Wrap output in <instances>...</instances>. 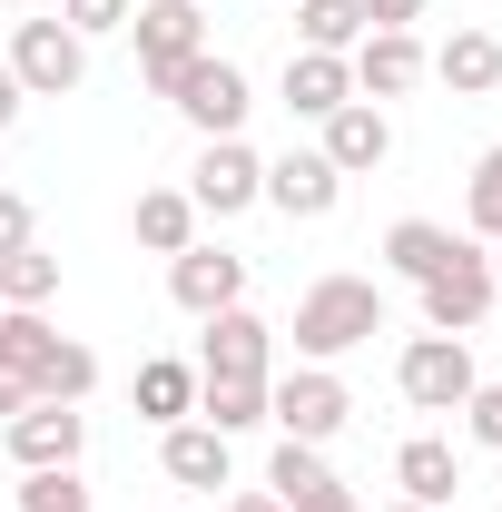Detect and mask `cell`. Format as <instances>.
Wrapping results in <instances>:
<instances>
[{"instance_id": "cell-10", "label": "cell", "mask_w": 502, "mask_h": 512, "mask_svg": "<svg viewBox=\"0 0 502 512\" xmlns=\"http://www.w3.org/2000/svg\"><path fill=\"white\" fill-rule=\"evenodd\" d=\"M168 296H178L197 325L227 316V306H247V256H227V247H178V256H168Z\"/></svg>"}, {"instance_id": "cell-8", "label": "cell", "mask_w": 502, "mask_h": 512, "mask_svg": "<svg viewBox=\"0 0 502 512\" xmlns=\"http://www.w3.org/2000/svg\"><path fill=\"white\" fill-rule=\"evenodd\" d=\"M394 384H404L414 414H463V394L483 375H473V345H463V335H414L404 365H394Z\"/></svg>"}, {"instance_id": "cell-7", "label": "cell", "mask_w": 502, "mask_h": 512, "mask_svg": "<svg viewBox=\"0 0 502 512\" xmlns=\"http://www.w3.org/2000/svg\"><path fill=\"white\" fill-rule=\"evenodd\" d=\"M493 296H502V286H493V256L463 237V247L424 276V325H434V335H473V325L493 316Z\"/></svg>"}, {"instance_id": "cell-35", "label": "cell", "mask_w": 502, "mask_h": 512, "mask_svg": "<svg viewBox=\"0 0 502 512\" xmlns=\"http://www.w3.org/2000/svg\"><path fill=\"white\" fill-rule=\"evenodd\" d=\"M227 512H286V503H276V493H237Z\"/></svg>"}, {"instance_id": "cell-1", "label": "cell", "mask_w": 502, "mask_h": 512, "mask_svg": "<svg viewBox=\"0 0 502 512\" xmlns=\"http://www.w3.org/2000/svg\"><path fill=\"white\" fill-rule=\"evenodd\" d=\"M0 365L30 384V404H89V384H99V355L30 306H0Z\"/></svg>"}, {"instance_id": "cell-37", "label": "cell", "mask_w": 502, "mask_h": 512, "mask_svg": "<svg viewBox=\"0 0 502 512\" xmlns=\"http://www.w3.org/2000/svg\"><path fill=\"white\" fill-rule=\"evenodd\" d=\"M493 286H502V237H493Z\"/></svg>"}, {"instance_id": "cell-14", "label": "cell", "mask_w": 502, "mask_h": 512, "mask_svg": "<svg viewBox=\"0 0 502 512\" xmlns=\"http://www.w3.org/2000/svg\"><path fill=\"white\" fill-rule=\"evenodd\" d=\"M276 365V325L247 316V306H227V316H207V345H197V375H266Z\"/></svg>"}, {"instance_id": "cell-3", "label": "cell", "mask_w": 502, "mask_h": 512, "mask_svg": "<svg viewBox=\"0 0 502 512\" xmlns=\"http://www.w3.org/2000/svg\"><path fill=\"white\" fill-rule=\"evenodd\" d=\"M345 414H355V394L335 365H296V375H266V424L286 434V444H335L345 434Z\"/></svg>"}, {"instance_id": "cell-15", "label": "cell", "mask_w": 502, "mask_h": 512, "mask_svg": "<svg viewBox=\"0 0 502 512\" xmlns=\"http://www.w3.org/2000/svg\"><path fill=\"white\" fill-rule=\"evenodd\" d=\"M325 128V158H335V178H365V168H384L394 158V119H384L375 99H345L335 119H315Z\"/></svg>"}, {"instance_id": "cell-18", "label": "cell", "mask_w": 502, "mask_h": 512, "mask_svg": "<svg viewBox=\"0 0 502 512\" xmlns=\"http://www.w3.org/2000/svg\"><path fill=\"white\" fill-rule=\"evenodd\" d=\"M197 424H217L227 444L266 424V375H197Z\"/></svg>"}, {"instance_id": "cell-36", "label": "cell", "mask_w": 502, "mask_h": 512, "mask_svg": "<svg viewBox=\"0 0 502 512\" xmlns=\"http://www.w3.org/2000/svg\"><path fill=\"white\" fill-rule=\"evenodd\" d=\"M384 512H434V503H384Z\"/></svg>"}, {"instance_id": "cell-24", "label": "cell", "mask_w": 502, "mask_h": 512, "mask_svg": "<svg viewBox=\"0 0 502 512\" xmlns=\"http://www.w3.org/2000/svg\"><path fill=\"white\" fill-rule=\"evenodd\" d=\"M50 296H60V256L40 247V237H30L20 256H0V306H30V316H40Z\"/></svg>"}, {"instance_id": "cell-29", "label": "cell", "mask_w": 502, "mask_h": 512, "mask_svg": "<svg viewBox=\"0 0 502 512\" xmlns=\"http://www.w3.org/2000/svg\"><path fill=\"white\" fill-rule=\"evenodd\" d=\"M60 20L79 40H99V30H128V0H60Z\"/></svg>"}, {"instance_id": "cell-30", "label": "cell", "mask_w": 502, "mask_h": 512, "mask_svg": "<svg viewBox=\"0 0 502 512\" xmlns=\"http://www.w3.org/2000/svg\"><path fill=\"white\" fill-rule=\"evenodd\" d=\"M20 247H30V197L0 188V256H20Z\"/></svg>"}, {"instance_id": "cell-17", "label": "cell", "mask_w": 502, "mask_h": 512, "mask_svg": "<svg viewBox=\"0 0 502 512\" xmlns=\"http://www.w3.org/2000/svg\"><path fill=\"white\" fill-rule=\"evenodd\" d=\"M345 99H355V69L335 60V50H296L286 60V109L296 119H335Z\"/></svg>"}, {"instance_id": "cell-33", "label": "cell", "mask_w": 502, "mask_h": 512, "mask_svg": "<svg viewBox=\"0 0 502 512\" xmlns=\"http://www.w3.org/2000/svg\"><path fill=\"white\" fill-rule=\"evenodd\" d=\"M20 404H30V384H20V375H10V365H0V424H10Z\"/></svg>"}, {"instance_id": "cell-9", "label": "cell", "mask_w": 502, "mask_h": 512, "mask_svg": "<svg viewBox=\"0 0 502 512\" xmlns=\"http://www.w3.org/2000/svg\"><path fill=\"white\" fill-rule=\"evenodd\" d=\"M266 197V158H256L247 138H207L188 168V207L197 217H237V207H256Z\"/></svg>"}, {"instance_id": "cell-2", "label": "cell", "mask_w": 502, "mask_h": 512, "mask_svg": "<svg viewBox=\"0 0 502 512\" xmlns=\"http://www.w3.org/2000/svg\"><path fill=\"white\" fill-rule=\"evenodd\" d=\"M296 355L306 365H335V355H355V345H375L384 335V286L375 276H315L306 296H296Z\"/></svg>"}, {"instance_id": "cell-13", "label": "cell", "mask_w": 502, "mask_h": 512, "mask_svg": "<svg viewBox=\"0 0 502 512\" xmlns=\"http://www.w3.org/2000/svg\"><path fill=\"white\" fill-rule=\"evenodd\" d=\"M345 69H355V99H404V89H414V79H424V40H414V30H365V40H355V50H345Z\"/></svg>"}, {"instance_id": "cell-25", "label": "cell", "mask_w": 502, "mask_h": 512, "mask_svg": "<svg viewBox=\"0 0 502 512\" xmlns=\"http://www.w3.org/2000/svg\"><path fill=\"white\" fill-rule=\"evenodd\" d=\"M296 40H306V50H335V60H345V50L365 40V0H296Z\"/></svg>"}, {"instance_id": "cell-12", "label": "cell", "mask_w": 502, "mask_h": 512, "mask_svg": "<svg viewBox=\"0 0 502 512\" xmlns=\"http://www.w3.org/2000/svg\"><path fill=\"white\" fill-rule=\"evenodd\" d=\"M335 197H345V178H335L325 148H286V158H266V207H286L296 227L335 217Z\"/></svg>"}, {"instance_id": "cell-34", "label": "cell", "mask_w": 502, "mask_h": 512, "mask_svg": "<svg viewBox=\"0 0 502 512\" xmlns=\"http://www.w3.org/2000/svg\"><path fill=\"white\" fill-rule=\"evenodd\" d=\"M0 128H20V79H10V60H0Z\"/></svg>"}, {"instance_id": "cell-21", "label": "cell", "mask_w": 502, "mask_h": 512, "mask_svg": "<svg viewBox=\"0 0 502 512\" xmlns=\"http://www.w3.org/2000/svg\"><path fill=\"white\" fill-rule=\"evenodd\" d=\"M453 247H463V237H453V227H434V217H394V227H384V266H394V276H414V286H424Z\"/></svg>"}, {"instance_id": "cell-5", "label": "cell", "mask_w": 502, "mask_h": 512, "mask_svg": "<svg viewBox=\"0 0 502 512\" xmlns=\"http://www.w3.org/2000/svg\"><path fill=\"white\" fill-rule=\"evenodd\" d=\"M10 79H20V99H69L89 79V40L69 20H20L10 30Z\"/></svg>"}, {"instance_id": "cell-19", "label": "cell", "mask_w": 502, "mask_h": 512, "mask_svg": "<svg viewBox=\"0 0 502 512\" xmlns=\"http://www.w3.org/2000/svg\"><path fill=\"white\" fill-rule=\"evenodd\" d=\"M434 79L453 89V99H483V89H502V40L493 30H453L434 50Z\"/></svg>"}, {"instance_id": "cell-22", "label": "cell", "mask_w": 502, "mask_h": 512, "mask_svg": "<svg viewBox=\"0 0 502 512\" xmlns=\"http://www.w3.org/2000/svg\"><path fill=\"white\" fill-rule=\"evenodd\" d=\"M138 414H148V424H188L197 414V365L148 355V365H138Z\"/></svg>"}, {"instance_id": "cell-28", "label": "cell", "mask_w": 502, "mask_h": 512, "mask_svg": "<svg viewBox=\"0 0 502 512\" xmlns=\"http://www.w3.org/2000/svg\"><path fill=\"white\" fill-rule=\"evenodd\" d=\"M463 434L483 453H502V384H473V394H463Z\"/></svg>"}, {"instance_id": "cell-11", "label": "cell", "mask_w": 502, "mask_h": 512, "mask_svg": "<svg viewBox=\"0 0 502 512\" xmlns=\"http://www.w3.org/2000/svg\"><path fill=\"white\" fill-rule=\"evenodd\" d=\"M79 444H89L79 404H20L10 414V463L20 473H60V463H79Z\"/></svg>"}, {"instance_id": "cell-6", "label": "cell", "mask_w": 502, "mask_h": 512, "mask_svg": "<svg viewBox=\"0 0 502 512\" xmlns=\"http://www.w3.org/2000/svg\"><path fill=\"white\" fill-rule=\"evenodd\" d=\"M128 40H138V79L168 89V79L207 50V10H197V0H138V10H128Z\"/></svg>"}, {"instance_id": "cell-20", "label": "cell", "mask_w": 502, "mask_h": 512, "mask_svg": "<svg viewBox=\"0 0 502 512\" xmlns=\"http://www.w3.org/2000/svg\"><path fill=\"white\" fill-rule=\"evenodd\" d=\"M128 237L148 256H178V247H197V207H188V188H148L138 207H128Z\"/></svg>"}, {"instance_id": "cell-26", "label": "cell", "mask_w": 502, "mask_h": 512, "mask_svg": "<svg viewBox=\"0 0 502 512\" xmlns=\"http://www.w3.org/2000/svg\"><path fill=\"white\" fill-rule=\"evenodd\" d=\"M10 503H20V512H99V503H89V483H79V463H60V473H30Z\"/></svg>"}, {"instance_id": "cell-23", "label": "cell", "mask_w": 502, "mask_h": 512, "mask_svg": "<svg viewBox=\"0 0 502 512\" xmlns=\"http://www.w3.org/2000/svg\"><path fill=\"white\" fill-rule=\"evenodd\" d=\"M394 483H404V503H453V444L443 434H414V444L394 453Z\"/></svg>"}, {"instance_id": "cell-27", "label": "cell", "mask_w": 502, "mask_h": 512, "mask_svg": "<svg viewBox=\"0 0 502 512\" xmlns=\"http://www.w3.org/2000/svg\"><path fill=\"white\" fill-rule=\"evenodd\" d=\"M463 217H473V237H502V148L473 158V188H463Z\"/></svg>"}, {"instance_id": "cell-32", "label": "cell", "mask_w": 502, "mask_h": 512, "mask_svg": "<svg viewBox=\"0 0 502 512\" xmlns=\"http://www.w3.org/2000/svg\"><path fill=\"white\" fill-rule=\"evenodd\" d=\"M286 512H355V493H345V483L325 473V483H315V493H296V503H286Z\"/></svg>"}, {"instance_id": "cell-4", "label": "cell", "mask_w": 502, "mask_h": 512, "mask_svg": "<svg viewBox=\"0 0 502 512\" xmlns=\"http://www.w3.org/2000/svg\"><path fill=\"white\" fill-rule=\"evenodd\" d=\"M158 99H168V109H178L197 138H237V128H247V109H256V99H247V69L217 60V50H197V60L178 69Z\"/></svg>"}, {"instance_id": "cell-31", "label": "cell", "mask_w": 502, "mask_h": 512, "mask_svg": "<svg viewBox=\"0 0 502 512\" xmlns=\"http://www.w3.org/2000/svg\"><path fill=\"white\" fill-rule=\"evenodd\" d=\"M424 20V0H365V30H414Z\"/></svg>"}, {"instance_id": "cell-16", "label": "cell", "mask_w": 502, "mask_h": 512, "mask_svg": "<svg viewBox=\"0 0 502 512\" xmlns=\"http://www.w3.org/2000/svg\"><path fill=\"white\" fill-rule=\"evenodd\" d=\"M158 473L178 483V493H227V434L217 424H168V444H158Z\"/></svg>"}]
</instances>
